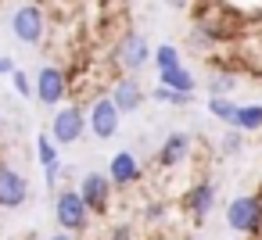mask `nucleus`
Returning a JSON list of instances; mask_svg holds the SVG:
<instances>
[{
  "instance_id": "f257e3e1",
  "label": "nucleus",
  "mask_w": 262,
  "mask_h": 240,
  "mask_svg": "<svg viewBox=\"0 0 262 240\" xmlns=\"http://www.w3.org/2000/svg\"><path fill=\"white\" fill-rule=\"evenodd\" d=\"M226 226L233 233H244V236H258L262 233V197L255 194H241L226 204Z\"/></svg>"
},
{
  "instance_id": "f03ea898",
  "label": "nucleus",
  "mask_w": 262,
  "mask_h": 240,
  "mask_svg": "<svg viewBox=\"0 0 262 240\" xmlns=\"http://www.w3.org/2000/svg\"><path fill=\"white\" fill-rule=\"evenodd\" d=\"M90 215H94V211L86 208V201H83L79 190H61V194L54 197V219H58L61 229H69V233H83L86 222H90Z\"/></svg>"
},
{
  "instance_id": "7ed1b4c3",
  "label": "nucleus",
  "mask_w": 262,
  "mask_h": 240,
  "mask_svg": "<svg viewBox=\"0 0 262 240\" xmlns=\"http://www.w3.org/2000/svg\"><path fill=\"white\" fill-rule=\"evenodd\" d=\"M86 126H90V133H94L97 140H112V136L119 133V126H122L119 104H115L112 97H97V101L90 104V111H86Z\"/></svg>"
},
{
  "instance_id": "20e7f679",
  "label": "nucleus",
  "mask_w": 262,
  "mask_h": 240,
  "mask_svg": "<svg viewBox=\"0 0 262 240\" xmlns=\"http://www.w3.org/2000/svg\"><path fill=\"white\" fill-rule=\"evenodd\" d=\"M79 194H83V201H86V208H90L94 215H108L115 183H112L108 172H86V176L79 179Z\"/></svg>"
},
{
  "instance_id": "39448f33",
  "label": "nucleus",
  "mask_w": 262,
  "mask_h": 240,
  "mask_svg": "<svg viewBox=\"0 0 262 240\" xmlns=\"http://www.w3.org/2000/svg\"><path fill=\"white\" fill-rule=\"evenodd\" d=\"M86 129H90V126H86V111H83L79 104H65V108L51 118V136H54V143H76V140H83Z\"/></svg>"
},
{
  "instance_id": "423d86ee",
  "label": "nucleus",
  "mask_w": 262,
  "mask_h": 240,
  "mask_svg": "<svg viewBox=\"0 0 262 240\" xmlns=\"http://www.w3.org/2000/svg\"><path fill=\"white\" fill-rule=\"evenodd\" d=\"M11 33H15V40L36 47V43L43 40V33H47V18H43V11H40L36 4H22V8L11 15Z\"/></svg>"
},
{
  "instance_id": "0eeeda50",
  "label": "nucleus",
  "mask_w": 262,
  "mask_h": 240,
  "mask_svg": "<svg viewBox=\"0 0 262 240\" xmlns=\"http://www.w3.org/2000/svg\"><path fill=\"white\" fill-rule=\"evenodd\" d=\"M147 61H151V47H147V40H144L140 33H126V36L119 40V47H115V65L126 68L129 76H137Z\"/></svg>"
},
{
  "instance_id": "6e6552de",
  "label": "nucleus",
  "mask_w": 262,
  "mask_h": 240,
  "mask_svg": "<svg viewBox=\"0 0 262 240\" xmlns=\"http://www.w3.org/2000/svg\"><path fill=\"white\" fill-rule=\"evenodd\" d=\"M33 86H36V101L51 108V104H61V101H65V93H69V76H65L58 65H43Z\"/></svg>"
},
{
  "instance_id": "1a4fd4ad",
  "label": "nucleus",
  "mask_w": 262,
  "mask_h": 240,
  "mask_svg": "<svg viewBox=\"0 0 262 240\" xmlns=\"http://www.w3.org/2000/svg\"><path fill=\"white\" fill-rule=\"evenodd\" d=\"M26 197H29L26 176L18 169H11V165H0V208H8V211L11 208H22Z\"/></svg>"
},
{
  "instance_id": "9d476101",
  "label": "nucleus",
  "mask_w": 262,
  "mask_h": 240,
  "mask_svg": "<svg viewBox=\"0 0 262 240\" xmlns=\"http://www.w3.org/2000/svg\"><path fill=\"white\" fill-rule=\"evenodd\" d=\"M212 204H215V186H212L208 179L194 183V186L187 190V197H183V208L190 211V219H194V222H205V219H208V211H212Z\"/></svg>"
},
{
  "instance_id": "9b49d317",
  "label": "nucleus",
  "mask_w": 262,
  "mask_h": 240,
  "mask_svg": "<svg viewBox=\"0 0 262 240\" xmlns=\"http://www.w3.org/2000/svg\"><path fill=\"white\" fill-rule=\"evenodd\" d=\"M115 104H119V111L122 115H129V111H137L140 104H144V86L137 83V76H126V79H119L115 86H112V93H108Z\"/></svg>"
},
{
  "instance_id": "f8f14e48",
  "label": "nucleus",
  "mask_w": 262,
  "mask_h": 240,
  "mask_svg": "<svg viewBox=\"0 0 262 240\" xmlns=\"http://www.w3.org/2000/svg\"><path fill=\"white\" fill-rule=\"evenodd\" d=\"M108 176H112L115 186H133V183L140 179V161H137V154L119 151V154L108 161Z\"/></svg>"
},
{
  "instance_id": "ddd939ff",
  "label": "nucleus",
  "mask_w": 262,
  "mask_h": 240,
  "mask_svg": "<svg viewBox=\"0 0 262 240\" xmlns=\"http://www.w3.org/2000/svg\"><path fill=\"white\" fill-rule=\"evenodd\" d=\"M187 154H190V136L187 133H169L165 143L158 147V165L162 169H176L180 161H187Z\"/></svg>"
},
{
  "instance_id": "4468645a",
  "label": "nucleus",
  "mask_w": 262,
  "mask_h": 240,
  "mask_svg": "<svg viewBox=\"0 0 262 240\" xmlns=\"http://www.w3.org/2000/svg\"><path fill=\"white\" fill-rule=\"evenodd\" d=\"M158 83H165V86H172V90H180V93H194V76H190L183 65L162 68V72H158Z\"/></svg>"
},
{
  "instance_id": "2eb2a0df",
  "label": "nucleus",
  "mask_w": 262,
  "mask_h": 240,
  "mask_svg": "<svg viewBox=\"0 0 262 240\" xmlns=\"http://www.w3.org/2000/svg\"><path fill=\"white\" fill-rule=\"evenodd\" d=\"M233 90H237V72L212 68V76H208V97H230Z\"/></svg>"
},
{
  "instance_id": "dca6fc26",
  "label": "nucleus",
  "mask_w": 262,
  "mask_h": 240,
  "mask_svg": "<svg viewBox=\"0 0 262 240\" xmlns=\"http://www.w3.org/2000/svg\"><path fill=\"white\" fill-rule=\"evenodd\" d=\"M233 126L244 129V133H258V129H262V104H237Z\"/></svg>"
},
{
  "instance_id": "f3484780",
  "label": "nucleus",
  "mask_w": 262,
  "mask_h": 240,
  "mask_svg": "<svg viewBox=\"0 0 262 240\" xmlns=\"http://www.w3.org/2000/svg\"><path fill=\"white\" fill-rule=\"evenodd\" d=\"M151 101H158V104H190L194 101V93H180V90H172V86H165V83H158L155 90H151Z\"/></svg>"
},
{
  "instance_id": "a211bd4d",
  "label": "nucleus",
  "mask_w": 262,
  "mask_h": 240,
  "mask_svg": "<svg viewBox=\"0 0 262 240\" xmlns=\"http://www.w3.org/2000/svg\"><path fill=\"white\" fill-rule=\"evenodd\" d=\"M208 111H212L219 122L233 126V118H237V101H230V97H208Z\"/></svg>"
},
{
  "instance_id": "6ab92c4d",
  "label": "nucleus",
  "mask_w": 262,
  "mask_h": 240,
  "mask_svg": "<svg viewBox=\"0 0 262 240\" xmlns=\"http://www.w3.org/2000/svg\"><path fill=\"white\" fill-rule=\"evenodd\" d=\"M151 61H155L158 72H162V68H172V65H183V61H180V51H176L172 43H162V47L151 54Z\"/></svg>"
},
{
  "instance_id": "aec40b11",
  "label": "nucleus",
  "mask_w": 262,
  "mask_h": 240,
  "mask_svg": "<svg viewBox=\"0 0 262 240\" xmlns=\"http://www.w3.org/2000/svg\"><path fill=\"white\" fill-rule=\"evenodd\" d=\"M219 151L226 154V158H233V154H241L244 151V129H237V126H230V133L219 140Z\"/></svg>"
},
{
  "instance_id": "412c9836",
  "label": "nucleus",
  "mask_w": 262,
  "mask_h": 240,
  "mask_svg": "<svg viewBox=\"0 0 262 240\" xmlns=\"http://www.w3.org/2000/svg\"><path fill=\"white\" fill-rule=\"evenodd\" d=\"M36 154H40V165H43V169L58 161V147H54V136H51V133H40V136H36Z\"/></svg>"
},
{
  "instance_id": "4be33fe9",
  "label": "nucleus",
  "mask_w": 262,
  "mask_h": 240,
  "mask_svg": "<svg viewBox=\"0 0 262 240\" xmlns=\"http://www.w3.org/2000/svg\"><path fill=\"white\" fill-rule=\"evenodd\" d=\"M11 83H15V93H18V97H36V86L29 83V76H26L22 68L11 72Z\"/></svg>"
},
{
  "instance_id": "5701e85b",
  "label": "nucleus",
  "mask_w": 262,
  "mask_h": 240,
  "mask_svg": "<svg viewBox=\"0 0 262 240\" xmlns=\"http://www.w3.org/2000/svg\"><path fill=\"white\" fill-rule=\"evenodd\" d=\"M15 68H18V65H15L11 58H0V76H11Z\"/></svg>"
},
{
  "instance_id": "b1692460",
  "label": "nucleus",
  "mask_w": 262,
  "mask_h": 240,
  "mask_svg": "<svg viewBox=\"0 0 262 240\" xmlns=\"http://www.w3.org/2000/svg\"><path fill=\"white\" fill-rule=\"evenodd\" d=\"M47 240H76V236H72V233H69V229H65V233H51V236H47Z\"/></svg>"
},
{
  "instance_id": "393cba45",
  "label": "nucleus",
  "mask_w": 262,
  "mask_h": 240,
  "mask_svg": "<svg viewBox=\"0 0 262 240\" xmlns=\"http://www.w3.org/2000/svg\"><path fill=\"white\" fill-rule=\"evenodd\" d=\"M169 4H172V8H183V0H169Z\"/></svg>"
},
{
  "instance_id": "a878e982",
  "label": "nucleus",
  "mask_w": 262,
  "mask_h": 240,
  "mask_svg": "<svg viewBox=\"0 0 262 240\" xmlns=\"http://www.w3.org/2000/svg\"><path fill=\"white\" fill-rule=\"evenodd\" d=\"M158 240H172V236H158Z\"/></svg>"
}]
</instances>
